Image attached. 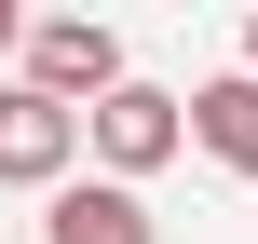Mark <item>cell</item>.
Segmentation results:
<instances>
[{
    "instance_id": "obj_4",
    "label": "cell",
    "mask_w": 258,
    "mask_h": 244,
    "mask_svg": "<svg viewBox=\"0 0 258 244\" xmlns=\"http://www.w3.org/2000/svg\"><path fill=\"white\" fill-rule=\"evenodd\" d=\"M41 244H163V231H150V204H136L122 177H82V190H54Z\"/></svg>"
},
{
    "instance_id": "obj_6",
    "label": "cell",
    "mask_w": 258,
    "mask_h": 244,
    "mask_svg": "<svg viewBox=\"0 0 258 244\" xmlns=\"http://www.w3.org/2000/svg\"><path fill=\"white\" fill-rule=\"evenodd\" d=\"M0 54H27V27H14V14H0Z\"/></svg>"
},
{
    "instance_id": "obj_3",
    "label": "cell",
    "mask_w": 258,
    "mask_h": 244,
    "mask_svg": "<svg viewBox=\"0 0 258 244\" xmlns=\"http://www.w3.org/2000/svg\"><path fill=\"white\" fill-rule=\"evenodd\" d=\"M68 149H82V109H54V95H0V190H54L68 177Z\"/></svg>"
},
{
    "instance_id": "obj_5",
    "label": "cell",
    "mask_w": 258,
    "mask_h": 244,
    "mask_svg": "<svg viewBox=\"0 0 258 244\" xmlns=\"http://www.w3.org/2000/svg\"><path fill=\"white\" fill-rule=\"evenodd\" d=\"M190 136H204V149H218V163H231V177H258V82H245V68H231V82H204V95H190Z\"/></svg>"
},
{
    "instance_id": "obj_1",
    "label": "cell",
    "mask_w": 258,
    "mask_h": 244,
    "mask_svg": "<svg viewBox=\"0 0 258 244\" xmlns=\"http://www.w3.org/2000/svg\"><path fill=\"white\" fill-rule=\"evenodd\" d=\"M122 82H136V68H122V27H95V14H41V27H27V95H54V109L95 122Z\"/></svg>"
},
{
    "instance_id": "obj_7",
    "label": "cell",
    "mask_w": 258,
    "mask_h": 244,
    "mask_svg": "<svg viewBox=\"0 0 258 244\" xmlns=\"http://www.w3.org/2000/svg\"><path fill=\"white\" fill-rule=\"evenodd\" d=\"M245 82H258V14H245Z\"/></svg>"
},
{
    "instance_id": "obj_2",
    "label": "cell",
    "mask_w": 258,
    "mask_h": 244,
    "mask_svg": "<svg viewBox=\"0 0 258 244\" xmlns=\"http://www.w3.org/2000/svg\"><path fill=\"white\" fill-rule=\"evenodd\" d=\"M82 136H95V163H109V177L136 190V177H150V163H163L177 136H190V95H163V82H122V95H109V109H95Z\"/></svg>"
}]
</instances>
